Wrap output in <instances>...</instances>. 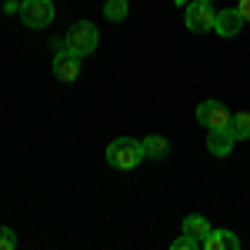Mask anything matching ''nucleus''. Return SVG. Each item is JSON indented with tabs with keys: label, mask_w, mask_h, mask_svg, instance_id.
Returning <instances> with one entry per match:
<instances>
[{
	"label": "nucleus",
	"mask_w": 250,
	"mask_h": 250,
	"mask_svg": "<svg viewBox=\"0 0 250 250\" xmlns=\"http://www.w3.org/2000/svg\"><path fill=\"white\" fill-rule=\"evenodd\" d=\"M20 20L27 27H34V30H43L54 20V3L50 0H23L20 3Z\"/></svg>",
	"instance_id": "4"
},
{
	"label": "nucleus",
	"mask_w": 250,
	"mask_h": 250,
	"mask_svg": "<svg viewBox=\"0 0 250 250\" xmlns=\"http://www.w3.org/2000/svg\"><path fill=\"white\" fill-rule=\"evenodd\" d=\"M213 20H217V10H213V3H204V0H190L187 10H184V23H187V30H193V34L213 30Z\"/></svg>",
	"instance_id": "3"
},
{
	"label": "nucleus",
	"mask_w": 250,
	"mask_h": 250,
	"mask_svg": "<svg viewBox=\"0 0 250 250\" xmlns=\"http://www.w3.org/2000/svg\"><path fill=\"white\" fill-rule=\"evenodd\" d=\"M3 14H20V3L17 0H7V3H3Z\"/></svg>",
	"instance_id": "17"
},
{
	"label": "nucleus",
	"mask_w": 250,
	"mask_h": 250,
	"mask_svg": "<svg viewBox=\"0 0 250 250\" xmlns=\"http://www.w3.org/2000/svg\"><path fill=\"white\" fill-rule=\"evenodd\" d=\"M210 230H213V227L207 224V217H200V213H190V217L184 220V233L193 237V240H200V244H204V237H207Z\"/></svg>",
	"instance_id": "11"
},
{
	"label": "nucleus",
	"mask_w": 250,
	"mask_h": 250,
	"mask_svg": "<svg viewBox=\"0 0 250 250\" xmlns=\"http://www.w3.org/2000/svg\"><path fill=\"white\" fill-rule=\"evenodd\" d=\"M240 27H244V17H240V10H237V7H233V10H217L213 30H217L220 37H237V34H240Z\"/></svg>",
	"instance_id": "8"
},
{
	"label": "nucleus",
	"mask_w": 250,
	"mask_h": 250,
	"mask_svg": "<svg viewBox=\"0 0 250 250\" xmlns=\"http://www.w3.org/2000/svg\"><path fill=\"white\" fill-rule=\"evenodd\" d=\"M204 3H213V0H204Z\"/></svg>",
	"instance_id": "19"
},
{
	"label": "nucleus",
	"mask_w": 250,
	"mask_h": 250,
	"mask_svg": "<svg viewBox=\"0 0 250 250\" xmlns=\"http://www.w3.org/2000/svg\"><path fill=\"white\" fill-rule=\"evenodd\" d=\"M233 144H237V137H233L230 124H227V127H213V130H207V150H210L213 157H227L233 150Z\"/></svg>",
	"instance_id": "6"
},
{
	"label": "nucleus",
	"mask_w": 250,
	"mask_h": 250,
	"mask_svg": "<svg viewBox=\"0 0 250 250\" xmlns=\"http://www.w3.org/2000/svg\"><path fill=\"white\" fill-rule=\"evenodd\" d=\"M140 160H144V147L134 137H117L114 144H107V164L114 170H134Z\"/></svg>",
	"instance_id": "1"
},
{
	"label": "nucleus",
	"mask_w": 250,
	"mask_h": 250,
	"mask_svg": "<svg viewBox=\"0 0 250 250\" xmlns=\"http://www.w3.org/2000/svg\"><path fill=\"white\" fill-rule=\"evenodd\" d=\"M97 40H100V34H97L94 23H90V20H77V23L67 30L63 47L74 50L77 57H87V54H94V50H97Z\"/></svg>",
	"instance_id": "2"
},
{
	"label": "nucleus",
	"mask_w": 250,
	"mask_h": 250,
	"mask_svg": "<svg viewBox=\"0 0 250 250\" xmlns=\"http://www.w3.org/2000/svg\"><path fill=\"white\" fill-rule=\"evenodd\" d=\"M200 247H204V250H237V247H240V240H237L230 230H210L207 237H204Z\"/></svg>",
	"instance_id": "9"
},
{
	"label": "nucleus",
	"mask_w": 250,
	"mask_h": 250,
	"mask_svg": "<svg viewBox=\"0 0 250 250\" xmlns=\"http://www.w3.org/2000/svg\"><path fill=\"white\" fill-rule=\"evenodd\" d=\"M17 247V233L10 227H0V250H14Z\"/></svg>",
	"instance_id": "14"
},
{
	"label": "nucleus",
	"mask_w": 250,
	"mask_h": 250,
	"mask_svg": "<svg viewBox=\"0 0 250 250\" xmlns=\"http://www.w3.org/2000/svg\"><path fill=\"white\" fill-rule=\"evenodd\" d=\"M197 124H204L207 130L227 127V124H230V114H227V107H224L220 100H204V104L197 107Z\"/></svg>",
	"instance_id": "5"
},
{
	"label": "nucleus",
	"mask_w": 250,
	"mask_h": 250,
	"mask_svg": "<svg viewBox=\"0 0 250 250\" xmlns=\"http://www.w3.org/2000/svg\"><path fill=\"white\" fill-rule=\"evenodd\" d=\"M173 3H177V7H187V3H190V0H173Z\"/></svg>",
	"instance_id": "18"
},
{
	"label": "nucleus",
	"mask_w": 250,
	"mask_h": 250,
	"mask_svg": "<svg viewBox=\"0 0 250 250\" xmlns=\"http://www.w3.org/2000/svg\"><path fill=\"white\" fill-rule=\"evenodd\" d=\"M197 247H200V240H193V237H187V233L173 240V250H197Z\"/></svg>",
	"instance_id": "15"
},
{
	"label": "nucleus",
	"mask_w": 250,
	"mask_h": 250,
	"mask_svg": "<svg viewBox=\"0 0 250 250\" xmlns=\"http://www.w3.org/2000/svg\"><path fill=\"white\" fill-rule=\"evenodd\" d=\"M130 14V0H107L104 3V17L107 20H124Z\"/></svg>",
	"instance_id": "12"
},
{
	"label": "nucleus",
	"mask_w": 250,
	"mask_h": 250,
	"mask_svg": "<svg viewBox=\"0 0 250 250\" xmlns=\"http://www.w3.org/2000/svg\"><path fill=\"white\" fill-rule=\"evenodd\" d=\"M237 10H240L244 23H250V0H240V7H237Z\"/></svg>",
	"instance_id": "16"
},
{
	"label": "nucleus",
	"mask_w": 250,
	"mask_h": 250,
	"mask_svg": "<svg viewBox=\"0 0 250 250\" xmlns=\"http://www.w3.org/2000/svg\"><path fill=\"white\" fill-rule=\"evenodd\" d=\"M140 147H144V157H150V160H164V157L170 154V144H167V137H160V134L144 137V140H140Z\"/></svg>",
	"instance_id": "10"
},
{
	"label": "nucleus",
	"mask_w": 250,
	"mask_h": 250,
	"mask_svg": "<svg viewBox=\"0 0 250 250\" xmlns=\"http://www.w3.org/2000/svg\"><path fill=\"white\" fill-rule=\"evenodd\" d=\"M77 74H80V57L74 50L63 47L57 57H54V77L63 80V83H70V80H77Z\"/></svg>",
	"instance_id": "7"
},
{
	"label": "nucleus",
	"mask_w": 250,
	"mask_h": 250,
	"mask_svg": "<svg viewBox=\"0 0 250 250\" xmlns=\"http://www.w3.org/2000/svg\"><path fill=\"white\" fill-rule=\"evenodd\" d=\"M230 130H233V137H237V140H247V137H250V110L230 117Z\"/></svg>",
	"instance_id": "13"
}]
</instances>
